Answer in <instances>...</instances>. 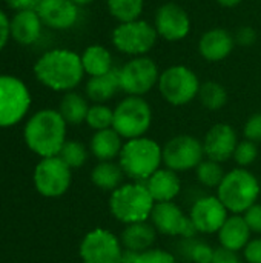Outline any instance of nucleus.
<instances>
[{"instance_id": "f257e3e1", "label": "nucleus", "mask_w": 261, "mask_h": 263, "mask_svg": "<svg viewBox=\"0 0 261 263\" xmlns=\"http://www.w3.org/2000/svg\"><path fill=\"white\" fill-rule=\"evenodd\" d=\"M34 74L46 88L69 92L83 80L82 55L65 48L51 49L35 62Z\"/></svg>"}, {"instance_id": "f03ea898", "label": "nucleus", "mask_w": 261, "mask_h": 263, "mask_svg": "<svg viewBox=\"0 0 261 263\" xmlns=\"http://www.w3.org/2000/svg\"><path fill=\"white\" fill-rule=\"evenodd\" d=\"M66 125L58 111L42 109L28 120L25 140L28 146L43 159L58 156L66 142Z\"/></svg>"}, {"instance_id": "7ed1b4c3", "label": "nucleus", "mask_w": 261, "mask_h": 263, "mask_svg": "<svg viewBox=\"0 0 261 263\" xmlns=\"http://www.w3.org/2000/svg\"><path fill=\"white\" fill-rule=\"evenodd\" d=\"M118 165L132 182H146L163 165V146L151 137L125 140Z\"/></svg>"}, {"instance_id": "20e7f679", "label": "nucleus", "mask_w": 261, "mask_h": 263, "mask_svg": "<svg viewBox=\"0 0 261 263\" xmlns=\"http://www.w3.org/2000/svg\"><path fill=\"white\" fill-rule=\"evenodd\" d=\"M155 202L145 182H128L111 193L109 211L123 225L148 222Z\"/></svg>"}, {"instance_id": "39448f33", "label": "nucleus", "mask_w": 261, "mask_h": 263, "mask_svg": "<svg viewBox=\"0 0 261 263\" xmlns=\"http://www.w3.org/2000/svg\"><path fill=\"white\" fill-rule=\"evenodd\" d=\"M215 196L231 214H245L260 199V179L248 168L235 166L225 174Z\"/></svg>"}, {"instance_id": "423d86ee", "label": "nucleus", "mask_w": 261, "mask_h": 263, "mask_svg": "<svg viewBox=\"0 0 261 263\" xmlns=\"http://www.w3.org/2000/svg\"><path fill=\"white\" fill-rule=\"evenodd\" d=\"M202 82L186 65H172L160 72L158 92L172 106H186L198 97Z\"/></svg>"}, {"instance_id": "0eeeda50", "label": "nucleus", "mask_w": 261, "mask_h": 263, "mask_svg": "<svg viewBox=\"0 0 261 263\" xmlns=\"http://www.w3.org/2000/svg\"><path fill=\"white\" fill-rule=\"evenodd\" d=\"M152 125V108L145 97L126 96L114 108L112 128L125 139L146 136Z\"/></svg>"}, {"instance_id": "6e6552de", "label": "nucleus", "mask_w": 261, "mask_h": 263, "mask_svg": "<svg viewBox=\"0 0 261 263\" xmlns=\"http://www.w3.org/2000/svg\"><path fill=\"white\" fill-rule=\"evenodd\" d=\"M157 40L158 34L154 25L143 18L117 23L111 32V42L114 48L131 59L148 55V52H151L155 46Z\"/></svg>"}, {"instance_id": "1a4fd4ad", "label": "nucleus", "mask_w": 261, "mask_h": 263, "mask_svg": "<svg viewBox=\"0 0 261 263\" xmlns=\"http://www.w3.org/2000/svg\"><path fill=\"white\" fill-rule=\"evenodd\" d=\"M160 72L154 59L148 55L132 57L118 68L120 91L126 96L143 97L158 85Z\"/></svg>"}, {"instance_id": "9d476101", "label": "nucleus", "mask_w": 261, "mask_h": 263, "mask_svg": "<svg viewBox=\"0 0 261 263\" xmlns=\"http://www.w3.org/2000/svg\"><path fill=\"white\" fill-rule=\"evenodd\" d=\"M205 159L203 142L191 134H178L163 145V166L185 173L195 170Z\"/></svg>"}, {"instance_id": "9b49d317", "label": "nucleus", "mask_w": 261, "mask_h": 263, "mask_svg": "<svg viewBox=\"0 0 261 263\" xmlns=\"http://www.w3.org/2000/svg\"><path fill=\"white\" fill-rule=\"evenodd\" d=\"M80 257L83 263H123L125 248L114 233L95 228L83 237Z\"/></svg>"}, {"instance_id": "f8f14e48", "label": "nucleus", "mask_w": 261, "mask_h": 263, "mask_svg": "<svg viewBox=\"0 0 261 263\" xmlns=\"http://www.w3.org/2000/svg\"><path fill=\"white\" fill-rule=\"evenodd\" d=\"M29 105V91L22 80L12 76H0V126L20 122Z\"/></svg>"}, {"instance_id": "ddd939ff", "label": "nucleus", "mask_w": 261, "mask_h": 263, "mask_svg": "<svg viewBox=\"0 0 261 263\" xmlns=\"http://www.w3.org/2000/svg\"><path fill=\"white\" fill-rule=\"evenodd\" d=\"M149 222L162 236L191 239L198 234L189 214H186L175 202L155 203Z\"/></svg>"}, {"instance_id": "4468645a", "label": "nucleus", "mask_w": 261, "mask_h": 263, "mask_svg": "<svg viewBox=\"0 0 261 263\" xmlns=\"http://www.w3.org/2000/svg\"><path fill=\"white\" fill-rule=\"evenodd\" d=\"M152 25L158 34V39H163L171 43L185 40L192 29L189 14L182 5L175 2H168L158 6Z\"/></svg>"}, {"instance_id": "2eb2a0df", "label": "nucleus", "mask_w": 261, "mask_h": 263, "mask_svg": "<svg viewBox=\"0 0 261 263\" xmlns=\"http://www.w3.org/2000/svg\"><path fill=\"white\" fill-rule=\"evenodd\" d=\"M34 183L40 194L58 197L69 190L71 168L58 156L45 157L35 168Z\"/></svg>"}, {"instance_id": "dca6fc26", "label": "nucleus", "mask_w": 261, "mask_h": 263, "mask_svg": "<svg viewBox=\"0 0 261 263\" xmlns=\"http://www.w3.org/2000/svg\"><path fill=\"white\" fill-rule=\"evenodd\" d=\"M231 213L217 196H202L194 200L189 217L200 234H217Z\"/></svg>"}, {"instance_id": "f3484780", "label": "nucleus", "mask_w": 261, "mask_h": 263, "mask_svg": "<svg viewBox=\"0 0 261 263\" xmlns=\"http://www.w3.org/2000/svg\"><path fill=\"white\" fill-rule=\"evenodd\" d=\"M205 157L225 163L232 159L234 151L238 145V134L229 123H215L208 129L203 137Z\"/></svg>"}, {"instance_id": "a211bd4d", "label": "nucleus", "mask_w": 261, "mask_h": 263, "mask_svg": "<svg viewBox=\"0 0 261 263\" xmlns=\"http://www.w3.org/2000/svg\"><path fill=\"white\" fill-rule=\"evenodd\" d=\"M235 45L237 43L231 31L226 28H211L200 35L197 48L206 62L218 63L232 54Z\"/></svg>"}, {"instance_id": "6ab92c4d", "label": "nucleus", "mask_w": 261, "mask_h": 263, "mask_svg": "<svg viewBox=\"0 0 261 263\" xmlns=\"http://www.w3.org/2000/svg\"><path fill=\"white\" fill-rule=\"evenodd\" d=\"M35 11L43 25L60 31L72 28L80 14L78 5L72 0H43Z\"/></svg>"}, {"instance_id": "aec40b11", "label": "nucleus", "mask_w": 261, "mask_h": 263, "mask_svg": "<svg viewBox=\"0 0 261 263\" xmlns=\"http://www.w3.org/2000/svg\"><path fill=\"white\" fill-rule=\"evenodd\" d=\"M145 185L149 190V194L152 196L155 203L174 202L182 193V180L178 177V173L166 166H162L160 170H157L145 182Z\"/></svg>"}, {"instance_id": "412c9836", "label": "nucleus", "mask_w": 261, "mask_h": 263, "mask_svg": "<svg viewBox=\"0 0 261 263\" xmlns=\"http://www.w3.org/2000/svg\"><path fill=\"white\" fill-rule=\"evenodd\" d=\"M217 239L222 248L240 253L252 239V231L242 214H231L217 233Z\"/></svg>"}, {"instance_id": "4be33fe9", "label": "nucleus", "mask_w": 261, "mask_h": 263, "mask_svg": "<svg viewBox=\"0 0 261 263\" xmlns=\"http://www.w3.org/2000/svg\"><path fill=\"white\" fill-rule=\"evenodd\" d=\"M157 234H158L157 230L148 220V222L125 225V228L118 237H120V242H122L125 251L143 253L146 250L154 248V243L157 240Z\"/></svg>"}, {"instance_id": "5701e85b", "label": "nucleus", "mask_w": 261, "mask_h": 263, "mask_svg": "<svg viewBox=\"0 0 261 263\" xmlns=\"http://www.w3.org/2000/svg\"><path fill=\"white\" fill-rule=\"evenodd\" d=\"M42 25L35 9L18 11L11 20V37L20 45H32L42 34Z\"/></svg>"}, {"instance_id": "b1692460", "label": "nucleus", "mask_w": 261, "mask_h": 263, "mask_svg": "<svg viewBox=\"0 0 261 263\" xmlns=\"http://www.w3.org/2000/svg\"><path fill=\"white\" fill-rule=\"evenodd\" d=\"M123 143L125 139L114 128H108L94 133L89 149L98 162H111L118 159Z\"/></svg>"}, {"instance_id": "393cba45", "label": "nucleus", "mask_w": 261, "mask_h": 263, "mask_svg": "<svg viewBox=\"0 0 261 263\" xmlns=\"http://www.w3.org/2000/svg\"><path fill=\"white\" fill-rule=\"evenodd\" d=\"M85 91H86V97L94 103H106V102H109L120 91L118 69L114 68L108 74L97 76V77H89Z\"/></svg>"}, {"instance_id": "a878e982", "label": "nucleus", "mask_w": 261, "mask_h": 263, "mask_svg": "<svg viewBox=\"0 0 261 263\" xmlns=\"http://www.w3.org/2000/svg\"><path fill=\"white\" fill-rule=\"evenodd\" d=\"M82 65L85 74L97 77L114 69V59L111 51L103 45H89L82 54Z\"/></svg>"}, {"instance_id": "bb28decb", "label": "nucleus", "mask_w": 261, "mask_h": 263, "mask_svg": "<svg viewBox=\"0 0 261 263\" xmlns=\"http://www.w3.org/2000/svg\"><path fill=\"white\" fill-rule=\"evenodd\" d=\"M125 173L118 162H98L92 171H91V180L92 183L103 191H115L118 186H122L125 182Z\"/></svg>"}, {"instance_id": "cd10ccee", "label": "nucleus", "mask_w": 261, "mask_h": 263, "mask_svg": "<svg viewBox=\"0 0 261 263\" xmlns=\"http://www.w3.org/2000/svg\"><path fill=\"white\" fill-rule=\"evenodd\" d=\"M88 111H89L88 100L82 94L74 91L66 92L58 106L60 116L69 125H80L82 122H86Z\"/></svg>"}, {"instance_id": "c85d7f7f", "label": "nucleus", "mask_w": 261, "mask_h": 263, "mask_svg": "<svg viewBox=\"0 0 261 263\" xmlns=\"http://www.w3.org/2000/svg\"><path fill=\"white\" fill-rule=\"evenodd\" d=\"M197 99L208 111H220L228 103V91L220 82L206 80L202 83Z\"/></svg>"}, {"instance_id": "c756f323", "label": "nucleus", "mask_w": 261, "mask_h": 263, "mask_svg": "<svg viewBox=\"0 0 261 263\" xmlns=\"http://www.w3.org/2000/svg\"><path fill=\"white\" fill-rule=\"evenodd\" d=\"M178 253L183 259L192 263H212L215 248H212L209 243L198 240L195 237L191 239H182L178 243Z\"/></svg>"}, {"instance_id": "7c9ffc66", "label": "nucleus", "mask_w": 261, "mask_h": 263, "mask_svg": "<svg viewBox=\"0 0 261 263\" xmlns=\"http://www.w3.org/2000/svg\"><path fill=\"white\" fill-rule=\"evenodd\" d=\"M146 0H106V8L111 17L118 23L142 18Z\"/></svg>"}, {"instance_id": "2f4dec72", "label": "nucleus", "mask_w": 261, "mask_h": 263, "mask_svg": "<svg viewBox=\"0 0 261 263\" xmlns=\"http://www.w3.org/2000/svg\"><path fill=\"white\" fill-rule=\"evenodd\" d=\"M194 171H195V177L202 186L214 188V190L218 188V185L222 183V180L226 174V171L223 170V163H218V162L206 159V157Z\"/></svg>"}, {"instance_id": "473e14b6", "label": "nucleus", "mask_w": 261, "mask_h": 263, "mask_svg": "<svg viewBox=\"0 0 261 263\" xmlns=\"http://www.w3.org/2000/svg\"><path fill=\"white\" fill-rule=\"evenodd\" d=\"M123 263H177V259L168 250L151 248L143 253L125 251Z\"/></svg>"}, {"instance_id": "72a5a7b5", "label": "nucleus", "mask_w": 261, "mask_h": 263, "mask_svg": "<svg viewBox=\"0 0 261 263\" xmlns=\"http://www.w3.org/2000/svg\"><path fill=\"white\" fill-rule=\"evenodd\" d=\"M114 122V109L108 106L106 103H94L89 106L88 116H86V123L89 128L94 131H102L112 128Z\"/></svg>"}, {"instance_id": "f704fd0d", "label": "nucleus", "mask_w": 261, "mask_h": 263, "mask_svg": "<svg viewBox=\"0 0 261 263\" xmlns=\"http://www.w3.org/2000/svg\"><path fill=\"white\" fill-rule=\"evenodd\" d=\"M58 157L72 170V168H80L86 163L88 160V149L85 148L83 143L77 140H66L65 145L62 146Z\"/></svg>"}, {"instance_id": "c9c22d12", "label": "nucleus", "mask_w": 261, "mask_h": 263, "mask_svg": "<svg viewBox=\"0 0 261 263\" xmlns=\"http://www.w3.org/2000/svg\"><path fill=\"white\" fill-rule=\"evenodd\" d=\"M258 154H260L258 143H255L249 139H243L238 142V145L234 151L232 160L235 162V165L238 168H248L249 170V166H252L257 162Z\"/></svg>"}, {"instance_id": "e433bc0d", "label": "nucleus", "mask_w": 261, "mask_h": 263, "mask_svg": "<svg viewBox=\"0 0 261 263\" xmlns=\"http://www.w3.org/2000/svg\"><path fill=\"white\" fill-rule=\"evenodd\" d=\"M245 139H249L255 143L261 145V111L254 112L243 126Z\"/></svg>"}, {"instance_id": "4c0bfd02", "label": "nucleus", "mask_w": 261, "mask_h": 263, "mask_svg": "<svg viewBox=\"0 0 261 263\" xmlns=\"http://www.w3.org/2000/svg\"><path fill=\"white\" fill-rule=\"evenodd\" d=\"M234 39H235V43H237V45L248 48V46H252V45L257 43L258 34H257V31H255L252 26L243 25V26H240V28L234 32Z\"/></svg>"}, {"instance_id": "58836bf2", "label": "nucleus", "mask_w": 261, "mask_h": 263, "mask_svg": "<svg viewBox=\"0 0 261 263\" xmlns=\"http://www.w3.org/2000/svg\"><path fill=\"white\" fill-rule=\"evenodd\" d=\"M249 227V230L252 231V234H261V203L257 202L255 205H252L245 214H242Z\"/></svg>"}, {"instance_id": "ea45409f", "label": "nucleus", "mask_w": 261, "mask_h": 263, "mask_svg": "<svg viewBox=\"0 0 261 263\" xmlns=\"http://www.w3.org/2000/svg\"><path fill=\"white\" fill-rule=\"evenodd\" d=\"M246 263H261V237H252L242 251Z\"/></svg>"}, {"instance_id": "a19ab883", "label": "nucleus", "mask_w": 261, "mask_h": 263, "mask_svg": "<svg viewBox=\"0 0 261 263\" xmlns=\"http://www.w3.org/2000/svg\"><path fill=\"white\" fill-rule=\"evenodd\" d=\"M212 263H246L243 257L238 256V253L235 251H229L226 248H215V253H214V259Z\"/></svg>"}, {"instance_id": "79ce46f5", "label": "nucleus", "mask_w": 261, "mask_h": 263, "mask_svg": "<svg viewBox=\"0 0 261 263\" xmlns=\"http://www.w3.org/2000/svg\"><path fill=\"white\" fill-rule=\"evenodd\" d=\"M9 37H11V20H8V15L0 9V51L6 46Z\"/></svg>"}, {"instance_id": "37998d69", "label": "nucleus", "mask_w": 261, "mask_h": 263, "mask_svg": "<svg viewBox=\"0 0 261 263\" xmlns=\"http://www.w3.org/2000/svg\"><path fill=\"white\" fill-rule=\"evenodd\" d=\"M6 5L11 9L18 11H26V9H37V3L35 0H5Z\"/></svg>"}, {"instance_id": "c03bdc74", "label": "nucleus", "mask_w": 261, "mask_h": 263, "mask_svg": "<svg viewBox=\"0 0 261 263\" xmlns=\"http://www.w3.org/2000/svg\"><path fill=\"white\" fill-rule=\"evenodd\" d=\"M217 3L223 8H235L243 3V0H217Z\"/></svg>"}, {"instance_id": "a18cd8bd", "label": "nucleus", "mask_w": 261, "mask_h": 263, "mask_svg": "<svg viewBox=\"0 0 261 263\" xmlns=\"http://www.w3.org/2000/svg\"><path fill=\"white\" fill-rule=\"evenodd\" d=\"M75 5H78V6H85V5H89V3H92L94 0H72Z\"/></svg>"}, {"instance_id": "49530a36", "label": "nucleus", "mask_w": 261, "mask_h": 263, "mask_svg": "<svg viewBox=\"0 0 261 263\" xmlns=\"http://www.w3.org/2000/svg\"><path fill=\"white\" fill-rule=\"evenodd\" d=\"M42 2H43V0H35V3H37V6H38V5H40Z\"/></svg>"}, {"instance_id": "de8ad7c7", "label": "nucleus", "mask_w": 261, "mask_h": 263, "mask_svg": "<svg viewBox=\"0 0 261 263\" xmlns=\"http://www.w3.org/2000/svg\"><path fill=\"white\" fill-rule=\"evenodd\" d=\"M260 185H261V180H260Z\"/></svg>"}]
</instances>
